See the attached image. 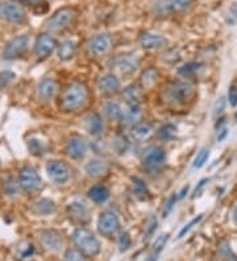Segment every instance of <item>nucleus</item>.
<instances>
[{
    "mask_svg": "<svg viewBox=\"0 0 237 261\" xmlns=\"http://www.w3.org/2000/svg\"><path fill=\"white\" fill-rule=\"evenodd\" d=\"M20 189H21V185H20V181H17L16 178H7L3 184V191L6 197H17L20 193Z\"/></svg>",
    "mask_w": 237,
    "mask_h": 261,
    "instance_id": "c85d7f7f",
    "label": "nucleus"
},
{
    "mask_svg": "<svg viewBox=\"0 0 237 261\" xmlns=\"http://www.w3.org/2000/svg\"><path fill=\"white\" fill-rule=\"evenodd\" d=\"M117 70L120 71L121 74H132L139 69L140 66V60L136 55L133 53H126V55L120 56L115 61Z\"/></svg>",
    "mask_w": 237,
    "mask_h": 261,
    "instance_id": "f3484780",
    "label": "nucleus"
},
{
    "mask_svg": "<svg viewBox=\"0 0 237 261\" xmlns=\"http://www.w3.org/2000/svg\"><path fill=\"white\" fill-rule=\"evenodd\" d=\"M104 112L111 120H121V116H123V110L120 109V106L114 102L106 103Z\"/></svg>",
    "mask_w": 237,
    "mask_h": 261,
    "instance_id": "7c9ffc66",
    "label": "nucleus"
},
{
    "mask_svg": "<svg viewBox=\"0 0 237 261\" xmlns=\"http://www.w3.org/2000/svg\"><path fill=\"white\" fill-rule=\"evenodd\" d=\"M89 198L95 203H104L110 199V190L101 185L92 186L89 190Z\"/></svg>",
    "mask_w": 237,
    "mask_h": 261,
    "instance_id": "a878e982",
    "label": "nucleus"
},
{
    "mask_svg": "<svg viewBox=\"0 0 237 261\" xmlns=\"http://www.w3.org/2000/svg\"><path fill=\"white\" fill-rule=\"evenodd\" d=\"M157 260H158V253H154V252H153L152 255L148 256L144 261H157Z\"/></svg>",
    "mask_w": 237,
    "mask_h": 261,
    "instance_id": "603ef678",
    "label": "nucleus"
},
{
    "mask_svg": "<svg viewBox=\"0 0 237 261\" xmlns=\"http://www.w3.org/2000/svg\"><path fill=\"white\" fill-rule=\"evenodd\" d=\"M33 213L36 215H38V217H49V215H53L56 213V203L51 199H47V198L40 199L33 206Z\"/></svg>",
    "mask_w": 237,
    "mask_h": 261,
    "instance_id": "393cba45",
    "label": "nucleus"
},
{
    "mask_svg": "<svg viewBox=\"0 0 237 261\" xmlns=\"http://www.w3.org/2000/svg\"><path fill=\"white\" fill-rule=\"evenodd\" d=\"M152 135V125L146 124V123H137V124L132 125V128H130V136H132V139H135L137 141L148 140Z\"/></svg>",
    "mask_w": 237,
    "mask_h": 261,
    "instance_id": "b1692460",
    "label": "nucleus"
},
{
    "mask_svg": "<svg viewBox=\"0 0 237 261\" xmlns=\"http://www.w3.org/2000/svg\"><path fill=\"white\" fill-rule=\"evenodd\" d=\"M29 44H31V38L27 35L17 36L13 40H11L3 51L4 60H16V58L24 56L28 50Z\"/></svg>",
    "mask_w": 237,
    "mask_h": 261,
    "instance_id": "0eeeda50",
    "label": "nucleus"
},
{
    "mask_svg": "<svg viewBox=\"0 0 237 261\" xmlns=\"http://www.w3.org/2000/svg\"><path fill=\"white\" fill-rule=\"evenodd\" d=\"M19 181L22 190L29 193V194H33V193L40 190L42 185L41 177L38 175L37 170L32 168V166H25V168L21 169V172H20L19 175Z\"/></svg>",
    "mask_w": 237,
    "mask_h": 261,
    "instance_id": "6e6552de",
    "label": "nucleus"
},
{
    "mask_svg": "<svg viewBox=\"0 0 237 261\" xmlns=\"http://www.w3.org/2000/svg\"><path fill=\"white\" fill-rule=\"evenodd\" d=\"M225 105H227V100H225L224 96H220V98L218 99L215 102V105H214V116H220L223 112H224L225 110Z\"/></svg>",
    "mask_w": 237,
    "mask_h": 261,
    "instance_id": "a18cd8bd",
    "label": "nucleus"
},
{
    "mask_svg": "<svg viewBox=\"0 0 237 261\" xmlns=\"http://www.w3.org/2000/svg\"><path fill=\"white\" fill-rule=\"evenodd\" d=\"M75 53H76V45L75 42L71 41V40L63 41L62 44L58 46V58H60L61 61L73 60Z\"/></svg>",
    "mask_w": 237,
    "mask_h": 261,
    "instance_id": "bb28decb",
    "label": "nucleus"
},
{
    "mask_svg": "<svg viewBox=\"0 0 237 261\" xmlns=\"http://www.w3.org/2000/svg\"><path fill=\"white\" fill-rule=\"evenodd\" d=\"M65 261H86V256L79 249H67Z\"/></svg>",
    "mask_w": 237,
    "mask_h": 261,
    "instance_id": "79ce46f5",
    "label": "nucleus"
},
{
    "mask_svg": "<svg viewBox=\"0 0 237 261\" xmlns=\"http://www.w3.org/2000/svg\"><path fill=\"white\" fill-rule=\"evenodd\" d=\"M73 240L76 248L87 257H95L100 253V242L89 229L76 228L73 232Z\"/></svg>",
    "mask_w": 237,
    "mask_h": 261,
    "instance_id": "20e7f679",
    "label": "nucleus"
},
{
    "mask_svg": "<svg viewBox=\"0 0 237 261\" xmlns=\"http://www.w3.org/2000/svg\"><path fill=\"white\" fill-rule=\"evenodd\" d=\"M89 99V89L85 83L74 82L66 87L61 96L60 107L66 112L76 111L86 105Z\"/></svg>",
    "mask_w": 237,
    "mask_h": 261,
    "instance_id": "f257e3e1",
    "label": "nucleus"
},
{
    "mask_svg": "<svg viewBox=\"0 0 237 261\" xmlns=\"http://www.w3.org/2000/svg\"><path fill=\"white\" fill-rule=\"evenodd\" d=\"M8 22L12 24H21L25 20V11L22 8L21 4L16 2H8L4 4L3 16Z\"/></svg>",
    "mask_w": 237,
    "mask_h": 261,
    "instance_id": "2eb2a0df",
    "label": "nucleus"
},
{
    "mask_svg": "<svg viewBox=\"0 0 237 261\" xmlns=\"http://www.w3.org/2000/svg\"><path fill=\"white\" fill-rule=\"evenodd\" d=\"M108 164L107 161L101 159H92L90 160L89 163L86 164L85 170L86 173L90 175V177H94V178H98V177H101L104 175L106 173L108 172Z\"/></svg>",
    "mask_w": 237,
    "mask_h": 261,
    "instance_id": "412c9836",
    "label": "nucleus"
},
{
    "mask_svg": "<svg viewBox=\"0 0 237 261\" xmlns=\"http://www.w3.org/2000/svg\"><path fill=\"white\" fill-rule=\"evenodd\" d=\"M0 165H2V163H0Z\"/></svg>",
    "mask_w": 237,
    "mask_h": 261,
    "instance_id": "4d7b16f0",
    "label": "nucleus"
},
{
    "mask_svg": "<svg viewBox=\"0 0 237 261\" xmlns=\"http://www.w3.org/2000/svg\"><path fill=\"white\" fill-rule=\"evenodd\" d=\"M98 87L101 93L106 95H115L120 91L121 85L120 81L114 74H104L98 81Z\"/></svg>",
    "mask_w": 237,
    "mask_h": 261,
    "instance_id": "6ab92c4d",
    "label": "nucleus"
},
{
    "mask_svg": "<svg viewBox=\"0 0 237 261\" xmlns=\"http://www.w3.org/2000/svg\"><path fill=\"white\" fill-rule=\"evenodd\" d=\"M112 48V37L107 33L96 35L89 41V50L94 56H104Z\"/></svg>",
    "mask_w": 237,
    "mask_h": 261,
    "instance_id": "ddd939ff",
    "label": "nucleus"
},
{
    "mask_svg": "<svg viewBox=\"0 0 237 261\" xmlns=\"http://www.w3.org/2000/svg\"><path fill=\"white\" fill-rule=\"evenodd\" d=\"M3 8H4V3L0 0V17L3 16Z\"/></svg>",
    "mask_w": 237,
    "mask_h": 261,
    "instance_id": "5fc2aeb1",
    "label": "nucleus"
},
{
    "mask_svg": "<svg viewBox=\"0 0 237 261\" xmlns=\"http://www.w3.org/2000/svg\"><path fill=\"white\" fill-rule=\"evenodd\" d=\"M236 120H237V112H236Z\"/></svg>",
    "mask_w": 237,
    "mask_h": 261,
    "instance_id": "6e6d98bb",
    "label": "nucleus"
},
{
    "mask_svg": "<svg viewBox=\"0 0 237 261\" xmlns=\"http://www.w3.org/2000/svg\"><path fill=\"white\" fill-rule=\"evenodd\" d=\"M67 215L75 223H87L90 219L89 207L86 206L83 202L74 201L71 203H69V206H67Z\"/></svg>",
    "mask_w": 237,
    "mask_h": 261,
    "instance_id": "4468645a",
    "label": "nucleus"
},
{
    "mask_svg": "<svg viewBox=\"0 0 237 261\" xmlns=\"http://www.w3.org/2000/svg\"><path fill=\"white\" fill-rule=\"evenodd\" d=\"M158 80V71L155 70L154 67H150L148 70H145L142 73L141 75V85L142 87H145V89H150L155 85Z\"/></svg>",
    "mask_w": 237,
    "mask_h": 261,
    "instance_id": "c756f323",
    "label": "nucleus"
},
{
    "mask_svg": "<svg viewBox=\"0 0 237 261\" xmlns=\"http://www.w3.org/2000/svg\"><path fill=\"white\" fill-rule=\"evenodd\" d=\"M189 190H190V186L186 185L183 189H182V191H180V193H179L178 198H179V199H182V198L186 197V194H187V193H189Z\"/></svg>",
    "mask_w": 237,
    "mask_h": 261,
    "instance_id": "3c124183",
    "label": "nucleus"
},
{
    "mask_svg": "<svg viewBox=\"0 0 237 261\" xmlns=\"http://www.w3.org/2000/svg\"><path fill=\"white\" fill-rule=\"evenodd\" d=\"M158 226V219L157 217L154 215H150L146 220V226H145V232H144V240L150 239L153 236V233L155 232V229H157Z\"/></svg>",
    "mask_w": 237,
    "mask_h": 261,
    "instance_id": "f704fd0d",
    "label": "nucleus"
},
{
    "mask_svg": "<svg viewBox=\"0 0 237 261\" xmlns=\"http://www.w3.org/2000/svg\"><path fill=\"white\" fill-rule=\"evenodd\" d=\"M28 150L33 156H42L46 152V145L44 141L38 140V139H31L28 141Z\"/></svg>",
    "mask_w": 237,
    "mask_h": 261,
    "instance_id": "2f4dec72",
    "label": "nucleus"
},
{
    "mask_svg": "<svg viewBox=\"0 0 237 261\" xmlns=\"http://www.w3.org/2000/svg\"><path fill=\"white\" fill-rule=\"evenodd\" d=\"M166 161V153L161 147H153L145 153L142 159V166L149 174H158L162 172Z\"/></svg>",
    "mask_w": 237,
    "mask_h": 261,
    "instance_id": "423d86ee",
    "label": "nucleus"
},
{
    "mask_svg": "<svg viewBox=\"0 0 237 261\" xmlns=\"http://www.w3.org/2000/svg\"><path fill=\"white\" fill-rule=\"evenodd\" d=\"M227 136H228V129H227V128H221V129L219 130V134H218V141H219V143H221V141L224 140V139Z\"/></svg>",
    "mask_w": 237,
    "mask_h": 261,
    "instance_id": "8fccbe9b",
    "label": "nucleus"
},
{
    "mask_svg": "<svg viewBox=\"0 0 237 261\" xmlns=\"http://www.w3.org/2000/svg\"><path fill=\"white\" fill-rule=\"evenodd\" d=\"M141 116H142L141 106L140 105L128 106V110H126V111H123L121 120H123L124 124L126 125H135L139 123Z\"/></svg>",
    "mask_w": 237,
    "mask_h": 261,
    "instance_id": "5701e85b",
    "label": "nucleus"
},
{
    "mask_svg": "<svg viewBox=\"0 0 237 261\" xmlns=\"http://www.w3.org/2000/svg\"><path fill=\"white\" fill-rule=\"evenodd\" d=\"M130 245H132V238H130L129 232H126V231L120 232V235L117 238V247H119V251L126 252L130 248Z\"/></svg>",
    "mask_w": 237,
    "mask_h": 261,
    "instance_id": "72a5a7b5",
    "label": "nucleus"
},
{
    "mask_svg": "<svg viewBox=\"0 0 237 261\" xmlns=\"http://www.w3.org/2000/svg\"><path fill=\"white\" fill-rule=\"evenodd\" d=\"M195 94L193 83L187 81H175L164 91L165 102L170 106H183L193 99Z\"/></svg>",
    "mask_w": 237,
    "mask_h": 261,
    "instance_id": "f03ea898",
    "label": "nucleus"
},
{
    "mask_svg": "<svg viewBox=\"0 0 237 261\" xmlns=\"http://www.w3.org/2000/svg\"><path fill=\"white\" fill-rule=\"evenodd\" d=\"M169 233H162L155 239V242L153 243V252L154 253H160V252L164 249V247L166 245V243L169 242Z\"/></svg>",
    "mask_w": 237,
    "mask_h": 261,
    "instance_id": "a19ab883",
    "label": "nucleus"
},
{
    "mask_svg": "<svg viewBox=\"0 0 237 261\" xmlns=\"http://www.w3.org/2000/svg\"><path fill=\"white\" fill-rule=\"evenodd\" d=\"M207 182H208V179H207V178L202 179V181L199 182V185H198V186H196V188H195V191H194V195H193V197H196V195H199L200 193H202L203 188H204V186L207 185Z\"/></svg>",
    "mask_w": 237,
    "mask_h": 261,
    "instance_id": "09e8293b",
    "label": "nucleus"
},
{
    "mask_svg": "<svg viewBox=\"0 0 237 261\" xmlns=\"http://www.w3.org/2000/svg\"><path fill=\"white\" fill-rule=\"evenodd\" d=\"M178 199H179V198H178L177 194L170 195V198H169L168 201H166V203H165L164 211H162V217H164V218L168 217L169 214L171 213V210H173V208H174V206L177 204Z\"/></svg>",
    "mask_w": 237,
    "mask_h": 261,
    "instance_id": "c03bdc74",
    "label": "nucleus"
},
{
    "mask_svg": "<svg viewBox=\"0 0 237 261\" xmlns=\"http://www.w3.org/2000/svg\"><path fill=\"white\" fill-rule=\"evenodd\" d=\"M203 219V214H200V215H198V217H195L194 219H191L187 224H185L183 227H182V229L179 231V233H178V239H182V238H185V236L187 235V233L191 231V229L194 228L195 226H198V224L202 222Z\"/></svg>",
    "mask_w": 237,
    "mask_h": 261,
    "instance_id": "c9c22d12",
    "label": "nucleus"
},
{
    "mask_svg": "<svg viewBox=\"0 0 237 261\" xmlns=\"http://www.w3.org/2000/svg\"><path fill=\"white\" fill-rule=\"evenodd\" d=\"M132 181H133V191L136 193L137 197L142 198V199L148 197L149 190H148V188H146L145 182L142 181L141 178H139V177H135Z\"/></svg>",
    "mask_w": 237,
    "mask_h": 261,
    "instance_id": "473e14b6",
    "label": "nucleus"
},
{
    "mask_svg": "<svg viewBox=\"0 0 237 261\" xmlns=\"http://www.w3.org/2000/svg\"><path fill=\"white\" fill-rule=\"evenodd\" d=\"M58 91L57 82L51 78H44L37 86V96L42 102H49Z\"/></svg>",
    "mask_w": 237,
    "mask_h": 261,
    "instance_id": "aec40b11",
    "label": "nucleus"
},
{
    "mask_svg": "<svg viewBox=\"0 0 237 261\" xmlns=\"http://www.w3.org/2000/svg\"><path fill=\"white\" fill-rule=\"evenodd\" d=\"M46 174L56 185H63L70 178V168L63 161H50L46 165Z\"/></svg>",
    "mask_w": 237,
    "mask_h": 261,
    "instance_id": "1a4fd4ad",
    "label": "nucleus"
},
{
    "mask_svg": "<svg viewBox=\"0 0 237 261\" xmlns=\"http://www.w3.org/2000/svg\"><path fill=\"white\" fill-rule=\"evenodd\" d=\"M124 99L128 106L133 105H140V100H141V90L137 86H129L124 90Z\"/></svg>",
    "mask_w": 237,
    "mask_h": 261,
    "instance_id": "cd10ccee",
    "label": "nucleus"
},
{
    "mask_svg": "<svg viewBox=\"0 0 237 261\" xmlns=\"http://www.w3.org/2000/svg\"><path fill=\"white\" fill-rule=\"evenodd\" d=\"M57 48V41L49 33H42L37 37L35 44V55L36 57L40 60L49 57L54 51V49Z\"/></svg>",
    "mask_w": 237,
    "mask_h": 261,
    "instance_id": "f8f14e48",
    "label": "nucleus"
},
{
    "mask_svg": "<svg viewBox=\"0 0 237 261\" xmlns=\"http://www.w3.org/2000/svg\"><path fill=\"white\" fill-rule=\"evenodd\" d=\"M175 130L177 129H175L174 125H164V127L160 128V130H158V137L162 139V140H170V139H173L175 136Z\"/></svg>",
    "mask_w": 237,
    "mask_h": 261,
    "instance_id": "ea45409f",
    "label": "nucleus"
},
{
    "mask_svg": "<svg viewBox=\"0 0 237 261\" xmlns=\"http://www.w3.org/2000/svg\"><path fill=\"white\" fill-rule=\"evenodd\" d=\"M78 12L73 7H63L56 11L46 21V29L51 33H61L74 25Z\"/></svg>",
    "mask_w": 237,
    "mask_h": 261,
    "instance_id": "7ed1b4c3",
    "label": "nucleus"
},
{
    "mask_svg": "<svg viewBox=\"0 0 237 261\" xmlns=\"http://www.w3.org/2000/svg\"><path fill=\"white\" fill-rule=\"evenodd\" d=\"M119 228H120V220L116 213L107 210L100 214L98 219V229L101 235L112 236L119 231Z\"/></svg>",
    "mask_w": 237,
    "mask_h": 261,
    "instance_id": "9d476101",
    "label": "nucleus"
},
{
    "mask_svg": "<svg viewBox=\"0 0 237 261\" xmlns=\"http://www.w3.org/2000/svg\"><path fill=\"white\" fill-rule=\"evenodd\" d=\"M233 222H234V224H237V204H236V207L233 208Z\"/></svg>",
    "mask_w": 237,
    "mask_h": 261,
    "instance_id": "864d4df0",
    "label": "nucleus"
},
{
    "mask_svg": "<svg viewBox=\"0 0 237 261\" xmlns=\"http://www.w3.org/2000/svg\"><path fill=\"white\" fill-rule=\"evenodd\" d=\"M87 143L85 139L79 136L71 137L66 144V152L69 154L70 159L73 160H81L86 156L87 153Z\"/></svg>",
    "mask_w": 237,
    "mask_h": 261,
    "instance_id": "a211bd4d",
    "label": "nucleus"
},
{
    "mask_svg": "<svg viewBox=\"0 0 237 261\" xmlns=\"http://www.w3.org/2000/svg\"><path fill=\"white\" fill-rule=\"evenodd\" d=\"M209 157V149L208 148H202V149L198 152L195 160H194V169H200L202 166H204V164L207 163V160Z\"/></svg>",
    "mask_w": 237,
    "mask_h": 261,
    "instance_id": "e433bc0d",
    "label": "nucleus"
},
{
    "mask_svg": "<svg viewBox=\"0 0 237 261\" xmlns=\"http://www.w3.org/2000/svg\"><path fill=\"white\" fill-rule=\"evenodd\" d=\"M115 147H116L117 152L120 153H125L126 149H128V147H129V144H128V141L124 139V137H117L116 141H115Z\"/></svg>",
    "mask_w": 237,
    "mask_h": 261,
    "instance_id": "49530a36",
    "label": "nucleus"
},
{
    "mask_svg": "<svg viewBox=\"0 0 237 261\" xmlns=\"http://www.w3.org/2000/svg\"><path fill=\"white\" fill-rule=\"evenodd\" d=\"M15 78L16 75L15 73H12V71L10 70L0 71V90L7 89V87L10 86L11 83L15 81Z\"/></svg>",
    "mask_w": 237,
    "mask_h": 261,
    "instance_id": "58836bf2",
    "label": "nucleus"
},
{
    "mask_svg": "<svg viewBox=\"0 0 237 261\" xmlns=\"http://www.w3.org/2000/svg\"><path fill=\"white\" fill-rule=\"evenodd\" d=\"M86 128L92 136H100L104 130V123L99 114H90L86 119Z\"/></svg>",
    "mask_w": 237,
    "mask_h": 261,
    "instance_id": "4be33fe9",
    "label": "nucleus"
},
{
    "mask_svg": "<svg viewBox=\"0 0 237 261\" xmlns=\"http://www.w3.org/2000/svg\"><path fill=\"white\" fill-rule=\"evenodd\" d=\"M219 251H220V255L225 258V261H237L236 256L233 255V252H232V249L229 248L228 243H223V244H220Z\"/></svg>",
    "mask_w": 237,
    "mask_h": 261,
    "instance_id": "37998d69",
    "label": "nucleus"
},
{
    "mask_svg": "<svg viewBox=\"0 0 237 261\" xmlns=\"http://www.w3.org/2000/svg\"><path fill=\"white\" fill-rule=\"evenodd\" d=\"M40 244L47 252H58L63 247V238L56 229H45L38 235Z\"/></svg>",
    "mask_w": 237,
    "mask_h": 261,
    "instance_id": "9b49d317",
    "label": "nucleus"
},
{
    "mask_svg": "<svg viewBox=\"0 0 237 261\" xmlns=\"http://www.w3.org/2000/svg\"><path fill=\"white\" fill-rule=\"evenodd\" d=\"M191 2L193 0H155L152 6V12L158 17L170 16L187 10Z\"/></svg>",
    "mask_w": 237,
    "mask_h": 261,
    "instance_id": "39448f33",
    "label": "nucleus"
},
{
    "mask_svg": "<svg viewBox=\"0 0 237 261\" xmlns=\"http://www.w3.org/2000/svg\"><path fill=\"white\" fill-rule=\"evenodd\" d=\"M200 64H196V62H190V64L183 65L182 67L178 69V74L182 76H191L193 74H195L196 71L199 70Z\"/></svg>",
    "mask_w": 237,
    "mask_h": 261,
    "instance_id": "4c0bfd02",
    "label": "nucleus"
},
{
    "mask_svg": "<svg viewBox=\"0 0 237 261\" xmlns=\"http://www.w3.org/2000/svg\"><path fill=\"white\" fill-rule=\"evenodd\" d=\"M140 44L146 50H158V49H164L168 45V40L157 33L145 32L140 36Z\"/></svg>",
    "mask_w": 237,
    "mask_h": 261,
    "instance_id": "dca6fc26",
    "label": "nucleus"
},
{
    "mask_svg": "<svg viewBox=\"0 0 237 261\" xmlns=\"http://www.w3.org/2000/svg\"><path fill=\"white\" fill-rule=\"evenodd\" d=\"M228 102L232 107H236L237 106V87L231 86L228 89Z\"/></svg>",
    "mask_w": 237,
    "mask_h": 261,
    "instance_id": "de8ad7c7",
    "label": "nucleus"
}]
</instances>
